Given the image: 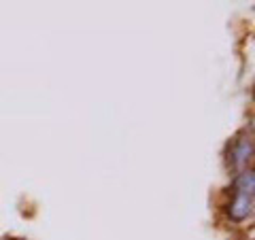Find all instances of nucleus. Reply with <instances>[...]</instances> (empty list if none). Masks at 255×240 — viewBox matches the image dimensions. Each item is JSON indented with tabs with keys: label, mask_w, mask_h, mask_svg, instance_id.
<instances>
[{
	"label": "nucleus",
	"mask_w": 255,
	"mask_h": 240,
	"mask_svg": "<svg viewBox=\"0 0 255 240\" xmlns=\"http://www.w3.org/2000/svg\"><path fill=\"white\" fill-rule=\"evenodd\" d=\"M253 198H255V177L251 170L238 172L234 179V194H232V204L228 209V217L241 223L251 217L253 213Z\"/></svg>",
	"instance_id": "obj_1"
},
{
	"label": "nucleus",
	"mask_w": 255,
	"mask_h": 240,
	"mask_svg": "<svg viewBox=\"0 0 255 240\" xmlns=\"http://www.w3.org/2000/svg\"><path fill=\"white\" fill-rule=\"evenodd\" d=\"M251 153H253V142H251V136H243V138H238L232 142V147H230V153H228V159H230V166L234 168V170H245L247 164H249L251 159Z\"/></svg>",
	"instance_id": "obj_2"
}]
</instances>
